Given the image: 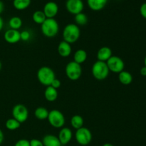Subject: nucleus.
<instances>
[{
  "instance_id": "obj_12",
  "label": "nucleus",
  "mask_w": 146,
  "mask_h": 146,
  "mask_svg": "<svg viewBox=\"0 0 146 146\" xmlns=\"http://www.w3.org/2000/svg\"><path fill=\"white\" fill-rule=\"evenodd\" d=\"M4 38L9 44H16L21 40V36L19 30L9 29L4 33Z\"/></svg>"
},
{
  "instance_id": "obj_6",
  "label": "nucleus",
  "mask_w": 146,
  "mask_h": 146,
  "mask_svg": "<svg viewBox=\"0 0 146 146\" xmlns=\"http://www.w3.org/2000/svg\"><path fill=\"white\" fill-rule=\"evenodd\" d=\"M48 123L52 127L56 128H61L65 124V117L62 112L58 110H51L48 113Z\"/></svg>"
},
{
  "instance_id": "obj_22",
  "label": "nucleus",
  "mask_w": 146,
  "mask_h": 146,
  "mask_svg": "<svg viewBox=\"0 0 146 146\" xmlns=\"http://www.w3.org/2000/svg\"><path fill=\"white\" fill-rule=\"evenodd\" d=\"M84 118L79 115H74L72 118H71V126L76 130H78L79 128L84 127Z\"/></svg>"
},
{
  "instance_id": "obj_15",
  "label": "nucleus",
  "mask_w": 146,
  "mask_h": 146,
  "mask_svg": "<svg viewBox=\"0 0 146 146\" xmlns=\"http://www.w3.org/2000/svg\"><path fill=\"white\" fill-rule=\"evenodd\" d=\"M112 56V50L108 46L101 47L97 53L98 61H104V62H106Z\"/></svg>"
},
{
  "instance_id": "obj_29",
  "label": "nucleus",
  "mask_w": 146,
  "mask_h": 146,
  "mask_svg": "<svg viewBox=\"0 0 146 146\" xmlns=\"http://www.w3.org/2000/svg\"><path fill=\"white\" fill-rule=\"evenodd\" d=\"M14 146H30V142L27 139H20L16 143Z\"/></svg>"
},
{
  "instance_id": "obj_32",
  "label": "nucleus",
  "mask_w": 146,
  "mask_h": 146,
  "mask_svg": "<svg viewBox=\"0 0 146 146\" xmlns=\"http://www.w3.org/2000/svg\"><path fill=\"white\" fill-rule=\"evenodd\" d=\"M140 13L144 19H146V2L143 3L140 7Z\"/></svg>"
},
{
  "instance_id": "obj_11",
  "label": "nucleus",
  "mask_w": 146,
  "mask_h": 146,
  "mask_svg": "<svg viewBox=\"0 0 146 146\" xmlns=\"http://www.w3.org/2000/svg\"><path fill=\"white\" fill-rule=\"evenodd\" d=\"M47 19H54L58 12V6L54 1H48L46 3L43 9Z\"/></svg>"
},
{
  "instance_id": "obj_23",
  "label": "nucleus",
  "mask_w": 146,
  "mask_h": 146,
  "mask_svg": "<svg viewBox=\"0 0 146 146\" xmlns=\"http://www.w3.org/2000/svg\"><path fill=\"white\" fill-rule=\"evenodd\" d=\"M31 4V0H13V6L17 10H24Z\"/></svg>"
},
{
  "instance_id": "obj_24",
  "label": "nucleus",
  "mask_w": 146,
  "mask_h": 146,
  "mask_svg": "<svg viewBox=\"0 0 146 146\" xmlns=\"http://www.w3.org/2000/svg\"><path fill=\"white\" fill-rule=\"evenodd\" d=\"M33 21L37 24H42L46 19V17L44 14L43 11H34L32 15Z\"/></svg>"
},
{
  "instance_id": "obj_20",
  "label": "nucleus",
  "mask_w": 146,
  "mask_h": 146,
  "mask_svg": "<svg viewBox=\"0 0 146 146\" xmlns=\"http://www.w3.org/2000/svg\"><path fill=\"white\" fill-rule=\"evenodd\" d=\"M87 56H88V55H87V53L85 50L78 49L74 53V61L81 65L86 61Z\"/></svg>"
},
{
  "instance_id": "obj_21",
  "label": "nucleus",
  "mask_w": 146,
  "mask_h": 146,
  "mask_svg": "<svg viewBox=\"0 0 146 146\" xmlns=\"http://www.w3.org/2000/svg\"><path fill=\"white\" fill-rule=\"evenodd\" d=\"M49 111L44 107H38L34 111V115L37 119L44 121L48 118Z\"/></svg>"
},
{
  "instance_id": "obj_39",
  "label": "nucleus",
  "mask_w": 146,
  "mask_h": 146,
  "mask_svg": "<svg viewBox=\"0 0 146 146\" xmlns=\"http://www.w3.org/2000/svg\"><path fill=\"white\" fill-rule=\"evenodd\" d=\"M1 62L0 61V70H1Z\"/></svg>"
},
{
  "instance_id": "obj_4",
  "label": "nucleus",
  "mask_w": 146,
  "mask_h": 146,
  "mask_svg": "<svg viewBox=\"0 0 146 146\" xmlns=\"http://www.w3.org/2000/svg\"><path fill=\"white\" fill-rule=\"evenodd\" d=\"M91 72L96 79L98 81H103L108 76L110 71L106 62L97 61L93 65Z\"/></svg>"
},
{
  "instance_id": "obj_34",
  "label": "nucleus",
  "mask_w": 146,
  "mask_h": 146,
  "mask_svg": "<svg viewBox=\"0 0 146 146\" xmlns=\"http://www.w3.org/2000/svg\"><path fill=\"white\" fill-rule=\"evenodd\" d=\"M141 74L143 76H146V67L143 66L141 69Z\"/></svg>"
},
{
  "instance_id": "obj_17",
  "label": "nucleus",
  "mask_w": 146,
  "mask_h": 146,
  "mask_svg": "<svg viewBox=\"0 0 146 146\" xmlns=\"http://www.w3.org/2000/svg\"><path fill=\"white\" fill-rule=\"evenodd\" d=\"M44 146H61L58 137L54 135H46L42 140Z\"/></svg>"
},
{
  "instance_id": "obj_35",
  "label": "nucleus",
  "mask_w": 146,
  "mask_h": 146,
  "mask_svg": "<svg viewBox=\"0 0 146 146\" xmlns=\"http://www.w3.org/2000/svg\"><path fill=\"white\" fill-rule=\"evenodd\" d=\"M4 10V3H3V1L0 0V14H1V13H3Z\"/></svg>"
},
{
  "instance_id": "obj_7",
  "label": "nucleus",
  "mask_w": 146,
  "mask_h": 146,
  "mask_svg": "<svg viewBox=\"0 0 146 146\" xmlns=\"http://www.w3.org/2000/svg\"><path fill=\"white\" fill-rule=\"evenodd\" d=\"M75 138L76 142L81 145H87L91 142L92 133L88 128L82 127L76 130L75 133Z\"/></svg>"
},
{
  "instance_id": "obj_10",
  "label": "nucleus",
  "mask_w": 146,
  "mask_h": 146,
  "mask_svg": "<svg viewBox=\"0 0 146 146\" xmlns=\"http://www.w3.org/2000/svg\"><path fill=\"white\" fill-rule=\"evenodd\" d=\"M66 8L69 13L76 15L82 12L84 4L82 0H67L66 2Z\"/></svg>"
},
{
  "instance_id": "obj_1",
  "label": "nucleus",
  "mask_w": 146,
  "mask_h": 146,
  "mask_svg": "<svg viewBox=\"0 0 146 146\" xmlns=\"http://www.w3.org/2000/svg\"><path fill=\"white\" fill-rule=\"evenodd\" d=\"M81 31L78 25L76 24H68L64 27L63 30V38L64 41L68 44H74L80 38Z\"/></svg>"
},
{
  "instance_id": "obj_26",
  "label": "nucleus",
  "mask_w": 146,
  "mask_h": 146,
  "mask_svg": "<svg viewBox=\"0 0 146 146\" xmlns=\"http://www.w3.org/2000/svg\"><path fill=\"white\" fill-rule=\"evenodd\" d=\"M6 128L9 131H15L21 126V123L14 118H9L6 121Z\"/></svg>"
},
{
  "instance_id": "obj_30",
  "label": "nucleus",
  "mask_w": 146,
  "mask_h": 146,
  "mask_svg": "<svg viewBox=\"0 0 146 146\" xmlns=\"http://www.w3.org/2000/svg\"><path fill=\"white\" fill-rule=\"evenodd\" d=\"M30 146H44L42 141L38 139H32L29 141Z\"/></svg>"
},
{
  "instance_id": "obj_9",
  "label": "nucleus",
  "mask_w": 146,
  "mask_h": 146,
  "mask_svg": "<svg viewBox=\"0 0 146 146\" xmlns=\"http://www.w3.org/2000/svg\"><path fill=\"white\" fill-rule=\"evenodd\" d=\"M107 66L110 71L119 74L123 71L125 67V63L121 58L117 56H112L108 61H106Z\"/></svg>"
},
{
  "instance_id": "obj_8",
  "label": "nucleus",
  "mask_w": 146,
  "mask_h": 146,
  "mask_svg": "<svg viewBox=\"0 0 146 146\" xmlns=\"http://www.w3.org/2000/svg\"><path fill=\"white\" fill-rule=\"evenodd\" d=\"M13 118L17 120L20 123L26 122L29 117V111L23 104H17L12 109Z\"/></svg>"
},
{
  "instance_id": "obj_38",
  "label": "nucleus",
  "mask_w": 146,
  "mask_h": 146,
  "mask_svg": "<svg viewBox=\"0 0 146 146\" xmlns=\"http://www.w3.org/2000/svg\"><path fill=\"white\" fill-rule=\"evenodd\" d=\"M144 64H145V66L146 67V56L145 57V59H144Z\"/></svg>"
},
{
  "instance_id": "obj_36",
  "label": "nucleus",
  "mask_w": 146,
  "mask_h": 146,
  "mask_svg": "<svg viewBox=\"0 0 146 146\" xmlns=\"http://www.w3.org/2000/svg\"><path fill=\"white\" fill-rule=\"evenodd\" d=\"M3 27H4V21H3V19L0 16V31L2 30Z\"/></svg>"
},
{
  "instance_id": "obj_3",
  "label": "nucleus",
  "mask_w": 146,
  "mask_h": 146,
  "mask_svg": "<svg viewBox=\"0 0 146 146\" xmlns=\"http://www.w3.org/2000/svg\"><path fill=\"white\" fill-rule=\"evenodd\" d=\"M37 78L40 84L45 86H49L56 78L55 73L48 66H42L37 71Z\"/></svg>"
},
{
  "instance_id": "obj_33",
  "label": "nucleus",
  "mask_w": 146,
  "mask_h": 146,
  "mask_svg": "<svg viewBox=\"0 0 146 146\" xmlns=\"http://www.w3.org/2000/svg\"><path fill=\"white\" fill-rule=\"evenodd\" d=\"M4 133L3 131L0 129V144H1L4 141Z\"/></svg>"
},
{
  "instance_id": "obj_37",
  "label": "nucleus",
  "mask_w": 146,
  "mask_h": 146,
  "mask_svg": "<svg viewBox=\"0 0 146 146\" xmlns=\"http://www.w3.org/2000/svg\"><path fill=\"white\" fill-rule=\"evenodd\" d=\"M103 146H114V145H112L111 143H105L104 145H103Z\"/></svg>"
},
{
  "instance_id": "obj_27",
  "label": "nucleus",
  "mask_w": 146,
  "mask_h": 146,
  "mask_svg": "<svg viewBox=\"0 0 146 146\" xmlns=\"http://www.w3.org/2000/svg\"><path fill=\"white\" fill-rule=\"evenodd\" d=\"M75 21L76 25H86L88 22V17L84 13H79V14L75 15Z\"/></svg>"
},
{
  "instance_id": "obj_2",
  "label": "nucleus",
  "mask_w": 146,
  "mask_h": 146,
  "mask_svg": "<svg viewBox=\"0 0 146 146\" xmlns=\"http://www.w3.org/2000/svg\"><path fill=\"white\" fill-rule=\"evenodd\" d=\"M41 32L45 36L53 38L58 34L59 25L55 19H46L41 25Z\"/></svg>"
},
{
  "instance_id": "obj_13",
  "label": "nucleus",
  "mask_w": 146,
  "mask_h": 146,
  "mask_svg": "<svg viewBox=\"0 0 146 146\" xmlns=\"http://www.w3.org/2000/svg\"><path fill=\"white\" fill-rule=\"evenodd\" d=\"M73 137V133L70 128H63L58 133V140L61 145H66L71 141Z\"/></svg>"
},
{
  "instance_id": "obj_14",
  "label": "nucleus",
  "mask_w": 146,
  "mask_h": 146,
  "mask_svg": "<svg viewBox=\"0 0 146 146\" xmlns=\"http://www.w3.org/2000/svg\"><path fill=\"white\" fill-rule=\"evenodd\" d=\"M71 51L72 48L71 44L65 41H62L59 43L58 46V52L61 57L66 58L69 56L71 54Z\"/></svg>"
},
{
  "instance_id": "obj_5",
  "label": "nucleus",
  "mask_w": 146,
  "mask_h": 146,
  "mask_svg": "<svg viewBox=\"0 0 146 146\" xmlns=\"http://www.w3.org/2000/svg\"><path fill=\"white\" fill-rule=\"evenodd\" d=\"M65 72L66 76L71 81H77L79 79L82 74L81 66L75 61H70L66 66Z\"/></svg>"
},
{
  "instance_id": "obj_28",
  "label": "nucleus",
  "mask_w": 146,
  "mask_h": 146,
  "mask_svg": "<svg viewBox=\"0 0 146 146\" xmlns=\"http://www.w3.org/2000/svg\"><path fill=\"white\" fill-rule=\"evenodd\" d=\"M20 36H21V40L24 41H29L31 38V34L27 30H24V31L20 32Z\"/></svg>"
},
{
  "instance_id": "obj_18",
  "label": "nucleus",
  "mask_w": 146,
  "mask_h": 146,
  "mask_svg": "<svg viewBox=\"0 0 146 146\" xmlns=\"http://www.w3.org/2000/svg\"><path fill=\"white\" fill-rule=\"evenodd\" d=\"M44 97H45L46 101H49V102H54L58 98L57 89L53 88L51 86H47L45 91H44Z\"/></svg>"
},
{
  "instance_id": "obj_19",
  "label": "nucleus",
  "mask_w": 146,
  "mask_h": 146,
  "mask_svg": "<svg viewBox=\"0 0 146 146\" xmlns=\"http://www.w3.org/2000/svg\"><path fill=\"white\" fill-rule=\"evenodd\" d=\"M118 80L123 85H130L133 81V76L130 72L123 70L118 74Z\"/></svg>"
},
{
  "instance_id": "obj_31",
  "label": "nucleus",
  "mask_w": 146,
  "mask_h": 146,
  "mask_svg": "<svg viewBox=\"0 0 146 146\" xmlns=\"http://www.w3.org/2000/svg\"><path fill=\"white\" fill-rule=\"evenodd\" d=\"M61 85V81L58 79H57V78H55V79H54V81H52V83L51 84V86H52L53 88H56V89L60 88Z\"/></svg>"
},
{
  "instance_id": "obj_16",
  "label": "nucleus",
  "mask_w": 146,
  "mask_h": 146,
  "mask_svg": "<svg viewBox=\"0 0 146 146\" xmlns=\"http://www.w3.org/2000/svg\"><path fill=\"white\" fill-rule=\"evenodd\" d=\"M108 0H87L88 7L93 11H101L106 6Z\"/></svg>"
},
{
  "instance_id": "obj_25",
  "label": "nucleus",
  "mask_w": 146,
  "mask_h": 146,
  "mask_svg": "<svg viewBox=\"0 0 146 146\" xmlns=\"http://www.w3.org/2000/svg\"><path fill=\"white\" fill-rule=\"evenodd\" d=\"M9 25L10 29L19 30L22 26V20L19 17H13L9 21Z\"/></svg>"
}]
</instances>
